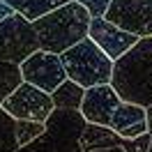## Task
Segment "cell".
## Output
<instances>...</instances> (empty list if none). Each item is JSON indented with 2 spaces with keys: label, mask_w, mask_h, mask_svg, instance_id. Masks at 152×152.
<instances>
[{
  "label": "cell",
  "mask_w": 152,
  "mask_h": 152,
  "mask_svg": "<svg viewBox=\"0 0 152 152\" xmlns=\"http://www.w3.org/2000/svg\"><path fill=\"white\" fill-rule=\"evenodd\" d=\"M122 102L152 106V35L138 37L129 51L113 60L108 81Z\"/></svg>",
  "instance_id": "6da1fadb"
},
{
  "label": "cell",
  "mask_w": 152,
  "mask_h": 152,
  "mask_svg": "<svg viewBox=\"0 0 152 152\" xmlns=\"http://www.w3.org/2000/svg\"><path fill=\"white\" fill-rule=\"evenodd\" d=\"M90 19H92L90 12L76 0H69L53 12H46L44 16L32 21V28L39 39V48L60 56L65 48L74 46L76 42L88 37Z\"/></svg>",
  "instance_id": "7a4b0ae2"
},
{
  "label": "cell",
  "mask_w": 152,
  "mask_h": 152,
  "mask_svg": "<svg viewBox=\"0 0 152 152\" xmlns=\"http://www.w3.org/2000/svg\"><path fill=\"white\" fill-rule=\"evenodd\" d=\"M86 127L81 111L72 108H53L44 122V132L35 141L21 145L16 152H76L81 150L78 138Z\"/></svg>",
  "instance_id": "3957f363"
},
{
  "label": "cell",
  "mask_w": 152,
  "mask_h": 152,
  "mask_svg": "<svg viewBox=\"0 0 152 152\" xmlns=\"http://www.w3.org/2000/svg\"><path fill=\"white\" fill-rule=\"evenodd\" d=\"M60 60L65 65L67 78L76 81L83 88L99 86V83H108L111 81L113 58L106 56L90 37H83L81 42H76L74 46L65 48L60 53Z\"/></svg>",
  "instance_id": "277c9868"
},
{
  "label": "cell",
  "mask_w": 152,
  "mask_h": 152,
  "mask_svg": "<svg viewBox=\"0 0 152 152\" xmlns=\"http://www.w3.org/2000/svg\"><path fill=\"white\" fill-rule=\"evenodd\" d=\"M37 48L39 39L32 28V21H28L19 12L0 21V60L21 65Z\"/></svg>",
  "instance_id": "5b68a950"
},
{
  "label": "cell",
  "mask_w": 152,
  "mask_h": 152,
  "mask_svg": "<svg viewBox=\"0 0 152 152\" xmlns=\"http://www.w3.org/2000/svg\"><path fill=\"white\" fill-rule=\"evenodd\" d=\"M0 106L14 120H37V122H46L51 111L56 108L51 92L32 86L28 81H21L19 86L0 102Z\"/></svg>",
  "instance_id": "8992f818"
},
{
  "label": "cell",
  "mask_w": 152,
  "mask_h": 152,
  "mask_svg": "<svg viewBox=\"0 0 152 152\" xmlns=\"http://www.w3.org/2000/svg\"><path fill=\"white\" fill-rule=\"evenodd\" d=\"M19 67H21L23 81H28L32 86L46 90V92H53L67 78V72L60 56L51 53V51H44V48H37L35 53H30Z\"/></svg>",
  "instance_id": "52a82bcc"
},
{
  "label": "cell",
  "mask_w": 152,
  "mask_h": 152,
  "mask_svg": "<svg viewBox=\"0 0 152 152\" xmlns=\"http://www.w3.org/2000/svg\"><path fill=\"white\" fill-rule=\"evenodd\" d=\"M104 16L136 37L152 35V0H111Z\"/></svg>",
  "instance_id": "ba28073f"
},
{
  "label": "cell",
  "mask_w": 152,
  "mask_h": 152,
  "mask_svg": "<svg viewBox=\"0 0 152 152\" xmlns=\"http://www.w3.org/2000/svg\"><path fill=\"white\" fill-rule=\"evenodd\" d=\"M88 37L92 39L108 58H113V60L120 58L124 51H129V48L138 42L136 35H132V32H127V30H122V28H118V26L111 23L106 16H92V19H90Z\"/></svg>",
  "instance_id": "9c48e42d"
},
{
  "label": "cell",
  "mask_w": 152,
  "mask_h": 152,
  "mask_svg": "<svg viewBox=\"0 0 152 152\" xmlns=\"http://www.w3.org/2000/svg\"><path fill=\"white\" fill-rule=\"evenodd\" d=\"M122 99L120 95L113 90L111 83H99V86H90L86 88V95L81 102V115L86 122H95V124H108L113 118L115 108Z\"/></svg>",
  "instance_id": "30bf717a"
},
{
  "label": "cell",
  "mask_w": 152,
  "mask_h": 152,
  "mask_svg": "<svg viewBox=\"0 0 152 152\" xmlns=\"http://www.w3.org/2000/svg\"><path fill=\"white\" fill-rule=\"evenodd\" d=\"M108 127L115 134H120L122 138H134V136H141L148 132V113L145 108L132 102H120L115 108L113 118Z\"/></svg>",
  "instance_id": "8fae6325"
},
{
  "label": "cell",
  "mask_w": 152,
  "mask_h": 152,
  "mask_svg": "<svg viewBox=\"0 0 152 152\" xmlns=\"http://www.w3.org/2000/svg\"><path fill=\"white\" fill-rule=\"evenodd\" d=\"M124 138L120 134H115L108 124H95V122H86L83 132H81V138H78V145L83 152L90 150H104V148H113V145H120L122 148Z\"/></svg>",
  "instance_id": "7c38bea8"
},
{
  "label": "cell",
  "mask_w": 152,
  "mask_h": 152,
  "mask_svg": "<svg viewBox=\"0 0 152 152\" xmlns=\"http://www.w3.org/2000/svg\"><path fill=\"white\" fill-rule=\"evenodd\" d=\"M83 95H86V88L78 86L72 78H65V81L51 92L53 104H56L58 108H72V111H78V108H81Z\"/></svg>",
  "instance_id": "4fadbf2b"
},
{
  "label": "cell",
  "mask_w": 152,
  "mask_h": 152,
  "mask_svg": "<svg viewBox=\"0 0 152 152\" xmlns=\"http://www.w3.org/2000/svg\"><path fill=\"white\" fill-rule=\"evenodd\" d=\"M5 2H10L14 7V12L23 14L28 21H35L39 16H44L46 12H53L58 7H62L69 0H5Z\"/></svg>",
  "instance_id": "5bb4252c"
},
{
  "label": "cell",
  "mask_w": 152,
  "mask_h": 152,
  "mask_svg": "<svg viewBox=\"0 0 152 152\" xmlns=\"http://www.w3.org/2000/svg\"><path fill=\"white\" fill-rule=\"evenodd\" d=\"M16 150H19L16 120L0 106V152H16Z\"/></svg>",
  "instance_id": "9a60e30c"
},
{
  "label": "cell",
  "mask_w": 152,
  "mask_h": 152,
  "mask_svg": "<svg viewBox=\"0 0 152 152\" xmlns=\"http://www.w3.org/2000/svg\"><path fill=\"white\" fill-rule=\"evenodd\" d=\"M21 81H23L21 67L16 65V62H5V60H0V102L10 95Z\"/></svg>",
  "instance_id": "2e32d148"
},
{
  "label": "cell",
  "mask_w": 152,
  "mask_h": 152,
  "mask_svg": "<svg viewBox=\"0 0 152 152\" xmlns=\"http://www.w3.org/2000/svg\"><path fill=\"white\" fill-rule=\"evenodd\" d=\"M42 132H44V122H37V120H16V141H19V148L30 143V141H35Z\"/></svg>",
  "instance_id": "e0dca14e"
},
{
  "label": "cell",
  "mask_w": 152,
  "mask_h": 152,
  "mask_svg": "<svg viewBox=\"0 0 152 152\" xmlns=\"http://www.w3.org/2000/svg\"><path fill=\"white\" fill-rule=\"evenodd\" d=\"M150 143H152V134L145 132L141 136H134V138H124L122 148L127 152H148L150 150Z\"/></svg>",
  "instance_id": "ac0fdd59"
},
{
  "label": "cell",
  "mask_w": 152,
  "mask_h": 152,
  "mask_svg": "<svg viewBox=\"0 0 152 152\" xmlns=\"http://www.w3.org/2000/svg\"><path fill=\"white\" fill-rule=\"evenodd\" d=\"M76 2H81L90 12V16H104V12H106L111 0H76Z\"/></svg>",
  "instance_id": "d6986e66"
},
{
  "label": "cell",
  "mask_w": 152,
  "mask_h": 152,
  "mask_svg": "<svg viewBox=\"0 0 152 152\" xmlns=\"http://www.w3.org/2000/svg\"><path fill=\"white\" fill-rule=\"evenodd\" d=\"M14 14V7H12L10 2H5V0H0V21L7 19V16H12Z\"/></svg>",
  "instance_id": "ffe728a7"
},
{
  "label": "cell",
  "mask_w": 152,
  "mask_h": 152,
  "mask_svg": "<svg viewBox=\"0 0 152 152\" xmlns=\"http://www.w3.org/2000/svg\"><path fill=\"white\" fill-rule=\"evenodd\" d=\"M90 152H127L124 148H120V145H113V148H104V150H90Z\"/></svg>",
  "instance_id": "44dd1931"
},
{
  "label": "cell",
  "mask_w": 152,
  "mask_h": 152,
  "mask_svg": "<svg viewBox=\"0 0 152 152\" xmlns=\"http://www.w3.org/2000/svg\"><path fill=\"white\" fill-rule=\"evenodd\" d=\"M145 113H148V132L152 134V106H148V108H145Z\"/></svg>",
  "instance_id": "7402d4cb"
},
{
  "label": "cell",
  "mask_w": 152,
  "mask_h": 152,
  "mask_svg": "<svg viewBox=\"0 0 152 152\" xmlns=\"http://www.w3.org/2000/svg\"><path fill=\"white\" fill-rule=\"evenodd\" d=\"M148 152H152V143H150V150H148Z\"/></svg>",
  "instance_id": "603a6c76"
},
{
  "label": "cell",
  "mask_w": 152,
  "mask_h": 152,
  "mask_svg": "<svg viewBox=\"0 0 152 152\" xmlns=\"http://www.w3.org/2000/svg\"><path fill=\"white\" fill-rule=\"evenodd\" d=\"M76 152H83V150H76Z\"/></svg>",
  "instance_id": "cb8c5ba5"
}]
</instances>
